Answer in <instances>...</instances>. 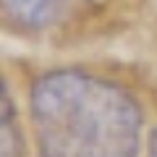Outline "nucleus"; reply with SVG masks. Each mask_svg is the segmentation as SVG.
Segmentation results:
<instances>
[{"instance_id": "obj_3", "label": "nucleus", "mask_w": 157, "mask_h": 157, "mask_svg": "<svg viewBox=\"0 0 157 157\" xmlns=\"http://www.w3.org/2000/svg\"><path fill=\"white\" fill-rule=\"evenodd\" d=\"M0 157H24V134L18 113L3 76H0Z\"/></svg>"}, {"instance_id": "obj_1", "label": "nucleus", "mask_w": 157, "mask_h": 157, "mask_svg": "<svg viewBox=\"0 0 157 157\" xmlns=\"http://www.w3.org/2000/svg\"><path fill=\"white\" fill-rule=\"evenodd\" d=\"M39 157H139L144 115L113 78L81 68L45 71L29 89Z\"/></svg>"}, {"instance_id": "obj_4", "label": "nucleus", "mask_w": 157, "mask_h": 157, "mask_svg": "<svg viewBox=\"0 0 157 157\" xmlns=\"http://www.w3.org/2000/svg\"><path fill=\"white\" fill-rule=\"evenodd\" d=\"M147 157H157V128L152 131L149 141H147Z\"/></svg>"}, {"instance_id": "obj_2", "label": "nucleus", "mask_w": 157, "mask_h": 157, "mask_svg": "<svg viewBox=\"0 0 157 157\" xmlns=\"http://www.w3.org/2000/svg\"><path fill=\"white\" fill-rule=\"evenodd\" d=\"M0 11L24 29H45L60 16L63 0H0Z\"/></svg>"}]
</instances>
